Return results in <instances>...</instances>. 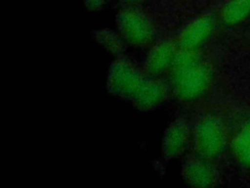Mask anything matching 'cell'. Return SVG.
<instances>
[{
    "mask_svg": "<svg viewBox=\"0 0 250 188\" xmlns=\"http://www.w3.org/2000/svg\"><path fill=\"white\" fill-rule=\"evenodd\" d=\"M250 14V0H230L223 9V20L229 24H234L244 20Z\"/></svg>",
    "mask_w": 250,
    "mask_h": 188,
    "instance_id": "8fae6325",
    "label": "cell"
},
{
    "mask_svg": "<svg viewBox=\"0 0 250 188\" xmlns=\"http://www.w3.org/2000/svg\"><path fill=\"white\" fill-rule=\"evenodd\" d=\"M168 86L153 76L145 79L132 98L135 107L141 111H150L160 106L167 98Z\"/></svg>",
    "mask_w": 250,
    "mask_h": 188,
    "instance_id": "8992f818",
    "label": "cell"
},
{
    "mask_svg": "<svg viewBox=\"0 0 250 188\" xmlns=\"http://www.w3.org/2000/svg\"><path fill=\"white\" fill-rule=\"evenodd\" d=\"M146 76L132 62L126 59L116 60L110 67L107 76L108 91L119 98L132 100Z\"/></svg>",
    "mask_w": 250,
    "mask_h": 188,
    "instance_id": "3957f363",
    "label": "cell"
},
{
    "mask_svg": "<svg viewBox=\"0 0 250 188\" xmlns=\"http://www.w3.org/2000/svg\"><path fill=\"white\" fill-rule=\"evenodd\" d=\"M232 151L241 164L250 166V120L233 138Z\"/></svg>",
    "mask_w": 250,
    "mask_h": 188,
    "instance_id": "30bf717a",
    "label": "cell"
},
{
    "mask_svg": "<svg viewBox=\"0 0 250 188\" xmlns=\"http://www.w3.org/2000/svg\"><path fill=\"white\" fill-rule=\"evenodd\" d=\"M121 37L129 44L145 47L150 45L155 38V30L150 21L137 11H125L117 19Z\"/></svg>",
    "mask_w": 250,
    "mask_h": 188,
    "instance_id": "277c9868",
    "label": "cell"
},
{
    "mask_svg": "<svg viewBox=\"0 0 250 188\" xmlns=\"http://www.w3.org/2000/svg\"><path fill=\"white\" fill-rule=\"evenodd\" d=\"M95 39L100 45H102L113 55L119 56L123 54L125 50L122 38L111 30L103 29L97 31L95 33Z\"/></svg>",
    "mask_w": 250,
    "mask_h": 188,
    "instance_id": "7c38bea8",
    "label": "cell"
},
{
    "mask_svg": "<svg viewBox=\"0 0 250 188\" xmlns=\"http://www.w3.org/2000/svg\"><path fill=\"white\" fill-rule=\"evenodd\" d=\"M171 71L173 93L183 103L199 99L209 88L212 79L211 69L203 60Z\"/></svg>",
    "mask_w": 250,
    "mask_h": 188,
    "instance_id": "6da1fadb",
    "label": "cell"
},
{
    "mask_svg": "<svg viewBox=\"0 0 250 188\" xmlns=\"http://www.w3.org/2000/svg\"><path fill=\"white\" fill-rule=\"evenodd\" d=\"M214 29V22L210 17L200 18L187 25L177 39L182 50H197L210 37Z\"/></svg>",
    "mask_w": 250,
    "mask_h": 188,
    "instance_id": "52a82bcc",
    "label": "cell"
},
{
    "mask_svg": "<svg viewBox=\"0 0 250 188\" xmlns=\"http://www.w3.org/2000/svg\"><path fill=\"white\" fill-rule=\"evenodd\" d=\"M227 130L223 120L212 115L203 117L194 129L193 144L199 157L212 160L217 158L225 148Z\"/></svg>",
    "mask_w": 250,
    "mask_h": 188,
    "instance_id": "7a4b0ae2",
    "label": "cell"
},
{
    "mask_svg": "<svg viewBox=\"0 0 250 188\" xmlns=\"http://www.w3.org/2000/svg\"><path fill=\"white\" fill-rule=\"evenodd\" d=\"M185 181L195 187H208L214 185L217 180V171L204 158H196L188 160L182 171Z\"/></svg>",
    "mask_w": 250,
    "mask_h": 188,
    "instance_id": "9c48e42d",
    "label": "cell"
},
{
    "mask_svg": "<svg viewBox=\"0 0 250 188\" xmlns=\"http://www.w3.org/2000/svg\"><path fill=\"white\" fill-rule=\"evenodd\" d=\"M179 52L177 42L166 40L151 48L145 62V71L150 76L160 75L172 69Z\"/></svg>",
    "mask_w": 250,
    "mask_h": 188,
    "instance_id": "5b68a950",
    "label": "cell"
},
{
    "mask_svg": "<svg viewBox=\"0 0 250 188\" xmlns=\"http://www.w3.org/2000/svg\"><path fill=\"white\" fill-rule=\"evenodd\" d=\"M188 142V127L184 118H178L166 129L162 141L165 159L172 160L181 156Z\"/></svg>",
    "mask_w": 250,
    "mask_h": 188,
    "instance_id": "ba28073f",
    "label": "cell"
}]
</instances>
